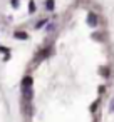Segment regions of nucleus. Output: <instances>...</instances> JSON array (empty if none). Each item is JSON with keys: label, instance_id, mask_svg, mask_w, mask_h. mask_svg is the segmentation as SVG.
I'll list each match as a JSON object with an SVG mask.
<instances>
[{"label": "nucleus", "instance_id": "nucleus-1", "mask_svg": "<svg viewBox=\"0 0 114 122\" xmlns=\"http://www.w3.org/2000/svg\"><path fill=\"white\" fill-rule=\"evenodd\" d=\"M22 87H24V90H30V87H32V77H30V75L24 77V80H22Z\"/></svg>", "mask_w": 114, "mask_h": 122}, {"label": "nucleus", "instance_id": "nucleus-2", "mask_svg": "<svg viewBox=\"0 0 114 122\" xmlns=\"http://www.w3.org/2000/svg\"><path fill=\"white\" fill-rule=\"evenodd\" d=\"M87 24H89L91 27H96V25H97V15L91 12V14L87 15Z\"/></svg>", "mask_w": 114, "mask_h": 122}, {"label": "nucleus", "instance_id": "nucleus-3", "mask_svg": "<svg viewBox=\"0 0 114 122\" xmlns=\"http://www.w3.org/2000/svg\"><path fill=\"white\" fill-rule=\"evenodd\" d=\"M14 37H15V39H19V40H27V37H29V35H27L25 32H14Z\"/></svg>", "mask_w": 114, "mask_h": 122}, {"label": "nucleus", "instance_id": "nucleus-4", "mask_svg": "<svg viewBox=\"0 0 114 122\" xmlns=\"http://www.w3.org/2000/svg\"><path fill=\"white\" fill-rule=\"evenodd\" d=\"M54 7H55L54 5V0H47V2H45V9L47 10H54Z\"/></svg>", "mask_w": 114, "mask_h": 122}, {"label": "nucleus", "instance_id": "nucleus-5", "mask_svg": "<svg viewBox=\"0 0 114 122\" xmlns=\"http://www.w3.org/2000/svg\"><path fill=\"white\" fill-rule=\"evenodd\" d=\"M29 12H30V14L35 12V2H30V5H29Z\"/></svg>", "mask_w": 114, "mask_h": 122}, {"label": "nucleus", "instance_id": "nucleus-6", "mask_svg": "<svg viewBox=\"0 0 114 122\" xmlns=\"http://www.w3.org/2000/svg\"><path fill=\"white\" fill-rule=\"evenodd\" d=\"M12 5H14V7H17V5H19V0H12Z\"/></svg>", "mask_w": 114, "mask_h": 122}, {"label": "nucleus", "instance_id": "nucleus-7", "mask_svg": "<svg viewBox=\"0 0 114 122\" xmlns=\"http://www.w3.org/2000/svg\"><path fill=\"white\" fill-rule=\"evenodd\" d=\"M111 110H112V112H114V102H112V104H111Z\"/></svg>", "mask_w": 114, "mask_h": 122}]
</instances>
